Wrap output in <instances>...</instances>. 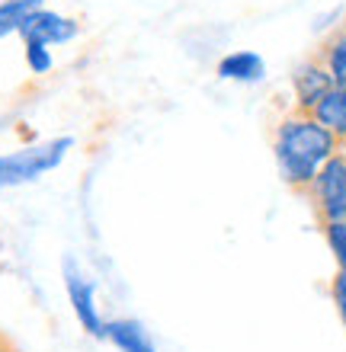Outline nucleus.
Returning a JSON list of instances; mask_svg holds the SVG:
<instances>
[{
    "instance_id": "f257e3e1",
    "label": "nucleus",
    "mask_w": 346,
    "mask_h": 352,
    "mask_svg": "<svg viewBox=\"0 0 346 352\" xmlns=\"http://www.w3.org/2000/svg\"><path fill=\"white\" fill-rule=\"evenodd\" d=\"M340 151V141L308 112H289L272 135V160L282 183L305 192L318 170Z\"/></svg>"
},
{
    "instance_id": "f03ea898",
    "label": "nucleus",
    "mask_w": 346,
    "mask_h": 352,
    "mask_svg": "<svg viewBox=\"0 0 346 352\" xmlns=\"http://www.w3.org/2000/svg\"><path fill=\"white\" fill-rule=\"evenodd\" d=\"M71 148H74V138H71V135H61V138L19 148V151H13V154H0V189L36 183L39 176H45L61 167Z\"/></svg>"
},
{
    "instance_id": "7ed1b4c3",
    "label": "nucleus",
    "mask_w": 346,
    "mask_h": 352,
    "mask_svg": "<svg viewBox=\"0 0 346 352\" xmlns=\"http://www.w3.org/2000/svg\"><path fill=\"white\" fill-rule=\"evenodd\" d=\"M305 195H308V202L314 205L321 224L346 221V154L343 151H337V154L318 170V176L311 179Z\"/></svg>"
},
{
    "instance_id": "20e7f679",
    "label": "nucleus",
    "mask_w": 346,
    "mask_h": 352,
    "mask_svg": "<svg viewBox=\"0 0 346 352\" xmlns=\"http://www.w3.org/2000/svg\"><path fill=\"white\" fill-rule=\"evenodd\" d=\"M65 292L71 307H74L77 324L96 340H106V320L100 314V307H96V285L94 278L77 266L74 256H65Z\"/></svg>"
},
{
    "instance_id": "39448f33",
    "label": "nucleus",
    "mask_w": 346,
    "mask_h": 352,
    "mask_svg": "<svg viewBox=\"0 0 346 352\" xmlns=\"http://www.w3.org/2000/svg\"><path fill=\"white\" fill-rule=\"evenodd\" d=\"M23 42H42V45H67L80 36V23L71 16H61L55 10H32L23 16L19 23V32H17Z\"/></svg>"
},
{
    "instance_id": "423d86ee",
    "label": "nucleus",
    "mask_w": 346,
    "mask_h": 352,
    "mask_svg": "<svg viewBox=\"0 0 346 352\" xmlns=\"http://www.w3.org/2000/svg\"><path fill=\"white\" fill-rule=\"evenodd\" d=\"M334 87L327 67L321 65L318 58H308L305 65L295 67L292 74V96H295V112H311V106Z\"/></svg>"
},
{
    "instance_id": "0eeeda50",
    "label": "nucleus",
    "mask_w": 346,
    "mask_h": 352,
    "mask_svg": "<svg viewBox=\"0 0 346 352\" xmlns=\"http://www.w3.org/2000/svg\"><path fill=\"white\" fill-rule=\"evenodd\" d=\"M215 74L221 80H234V84H260L266 77V61L250 48H237V52H228L218 61Z\"/></svg>"
},
{
    "instance_id": "6e6552de",
    "label": "nucleus",
    "mask_w": 346,
    "mask_h": 352,
    "mask_svg": "<svg viewBox=\"0 0 346 352\" xmlns=\"http://www.w3.org/2000/svg\"><path fill=\"white\" fill-rule=\"evenodd\" d=\"M308 116L318 122V125H324L340 144H346V87H330V90L311 106Z\"/></svg>"
},
{
    "instance_id": "1a4fd4ad",
    "label": "nucleus",
    "mask_w": 346,
    "mask_h": 352,
    "mask_svg": "<svg viewBox=\"0 0 346 352\" xmlns=\"http://www.w3.org/2000/svg\"><path fill=\"white\" fill-rule=\"evenodd\" d=\"M106 340L119 352H154V340L144 330V324H138L135 317L106 320Z\"/></svg>"
},
{
    "instance_id": "9d476101",
    "label": "nucleus",
    "mask_w": 346,
    "mask_h": 352,
    "mask_svg": "<svg viewBox=\"0 0 346 352\" xmlns=\"http://www.w3.org/2000/svg\"><path fill=\"white\" fill-rule=\"evenodd\" d=\"M318 61L327 67L334 87H346V23L334 32V36H327V42L321 45Z\"/></svg>"
},
{
    "instance_id": "9b49d317",
    "label": "nucleus",
    "mask_w": 346,
    "mask_h": 352,
    "mask_svg": "<svg viewBox=\"0 0 346 352\" xmlns=\"http://www.w3.org/2000/svg\"><path fill=\"white\" fill-rule=\"evenodd\" d=\"M321 231H324V243H327L337 269L346 272V221H327L321 224Z\"/></svg>"
},
{
    "instance_id": "f8f14e48",
    "label": "nucleus",
    "mask_w": 346,
    "mask_h": 352,
    "mask_svg": "<svg viewBox=\"0 0 346 352\" xmlns=\"http://www.w3.org/2000/svg\"><path fill=\"white\" fill-rule=\"evenodd\" d=\"M23 58H26V67L32 74H52V67H55V55H52V48L42 45V42H23Z\"/></svg>"
},
{
    "instance_id": "ddd939ff",
    "label": "nucleus",
    "mask_w": 346,
    "mask_h": 352,
    "mask_svg": "<svg viewBox=\"0 0 346 352\" xmlns=\"http://www.w3.org/2000/svg\"><path fill=\"white\" fill-rule=\"evenodd\" d=\"M23 10L13 7L10 0H0V38H7V36H17L19 32V23H23Z\"/></svg>"
},
{
    "instance_id": "4468645a",
    "label": "nucleus",
    "mask_w": 346,
    "mask_h": 352,
    "mask_svg": "<svg viewBox=\"0 0 346 352\" xmlns=\"http://www.w3.org/2000/svg\"><path fill=\"white\" fill-rule=\"evenodd\" d=\"M330 301H334L340 320H343V327H346V272L343 269H337L334 278H330Z\"/></svg>"
},
{
    "instance_id": "2eb2a0df",
    "label": "nucleus",
    "mask_w": 346,
    "mask_h": 352,
    "mask_svg": "<svg viewBox=\"0 0 346 352\" xmlns=\"http://www.w3.org/2000/svg\"><path fill=\"white\" fill-rule=\"evenodd\" d=\"M13 7H19L23 13H32V10H42L45 7V0H10Z\"/></svg>"
},
{
    "instance_id": "dca6fc26",
    "label": "nucleus",
    "mask_w": 346,
    "mask_h": 352,
    "mask_svg": "<svg viewBox=\"0 0 346 352\" xmlns=\"http://www.w3.org/2000/svg\"><path fill=\"white\" fill-rule=\"evenodd\" d=\"M0 352H10V346L3 343V336H0Z\"/></svg>"
},
{
    "instance_id": "f3484780",
    "label": "nucleus",
    "mask_w": 346,
    "mask_h": 352,
    "mask_svg": "<svg viewBox=\"0 0 346 352\" xmlns=\"http://www.w3.org/2000/svg\"><path fill=\"white\" fill-rule=\"evenodd\" d=\"M340 151H343V154H346V144H340Z\"/></svg>"
}]
</instances>
